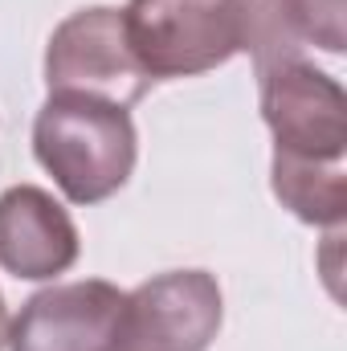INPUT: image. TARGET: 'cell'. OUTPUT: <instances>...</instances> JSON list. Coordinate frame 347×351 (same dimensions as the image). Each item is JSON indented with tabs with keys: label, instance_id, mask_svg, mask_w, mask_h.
<instances>
[{
	"label": "cell",
	"instance_id": "6da1fadb",
	"mask_svg": "<svg viewBox=\"0 0 347 351\" xmlns=\"http://www.w3.org/2000/svg\"><path fill=\"white\" fill-rule=\"evenodd\" d=\"M33 156L70 204H98L115 196L139 160L131 106L53 90L33 119Z\"/></svg>",
	"mask_w": 347,
	"mask_h": 351
},
{
	"label": "cell",
	"instance_id": "7a4b0ae2",
	"mask_svg": "<svg viewBox=\"0 0 347 351\" xmlns=\"http://www.w3.org/2000/svg\"><path fill=\"white\" fill-rule=\"evenodd\" d=\"M123 29L147 82L196 78L241 53L233 0H127Z\"/></svg>",
	"mask_w": 347,
	"mask_h": 351
},
{
	"label": "cell",
	"instance_id": "3957f363",
	"mask_svg": "<svg viewBox=\"0 0 347 351\" xmlns=\"http://www.w3.org/2000/svg\"><path fill=\"white\" fill-rule=\"evenodd\" d=\"M258 98L278 160H347V94L315 62L290 58L258 70Z\"/></svg>",
	"mask_w": 347,
	"mask_h": 351
},
{
	"label": "cell",
	"instance_id": "277c9868",
	"mask_svg": "<svg viewBox=\"0 0 347 351\" xmlns=\"http://www.w3.org/2000/svg\"><path fill=\"white\" fill-rule=\"evenodd\" d=\"M45 86L70 90V94H94L119 106H135L152 82L139 70L127 29H123V8L110 4H90L70 12L49 45H45Z\"/></svg>",
	"mask_w": 347,
	"mask_h": 351
},
{
	"label": "cell",
	"instance_id": "5b68a950",
	"mask_svg": "<svg viewBox=\"0 0 347 351\" xmlns=\"http://www.w3.org/2000/svg\"><path fill=\"white\" fill-rule=\"evenodd\" d=\"M225 319L208 269H168L127 290L115 351H208Z\"/></svg>",
	"mask_w": 347,
	"mask_h": 351
},
{
	"label": "cell",
	"instance_id": "8992f818",
	"mask_svg": "<svg viewBox=\"0 0 347 351\" xmlns=\"http://www.w3.org/2000/svg\"><path fill=\"white\" fill-rule=\"evenodd\" d=\"M127 290L106 278L53 282L8 323V351H115Z\"/></svg>",
	"mask_w": 347,
	"mask_h": 351
},
{
	"label": "cell",
	"instance_id": "52a82bcc",
	"mask_svg": "<svg viewBox=\"0 0 347 351\" xmlns=\"http://www.w3.org/2000/svg\"><path fill=\"white\" fill-rule=\"evenodd\" d=\"M82 254L74 217L37 184L0 192V265L16 282H53Z\"/></svg>",
	"mask_w": 347,
	"mask_h": 351
},
{
	"label": "cell",
	"instance_id": "ba28073f",
	"mask_svg": "<svg viewBox=\"0 0 347 351\" xmlns=\"http://www.w3.org/2000/svg\"><path fill=\"white\" fill-rule=\"evenodd\" d=\"M270 188L302 225L344 229L347 217V160L344 164H311V160H278L270 164Z\"/></svg>",
	"mask_w": 347,
	"mask_h": 351
},
{
	"label": "cell",
	"instance_id": "9c48e42d",
	"mask_svg": "<svg viewBox=\"0 0 347 351\" xmlns=\"http://www.w3.org/2000/svg\"><path fill=\"white\" fill-rule=\"evenodd\" d=\"M278 12L302 49L315 45L323 53H344V0H278Z\"/></svg>",
	"mask_w": 347,
	"mask_h": 351
},
{
	"label": "cell",
	"instance_id": "30bf717a",
	"mask_svg": "<svg viewBox=\"0 0 347 351\" xmlns=\"http://www.w3.org/2000/svg\"><path fill=\"white\" fill-rule=\"evenodd\" d=\"M8 323H12V319H8V306H4V294H0V331H4V335H8Z\"/></svg>",
	"mask_w": 347,
	"mask_h": 351
},
{
	"label": "cell",
	"instance_id": "8fae6325",
	"mask_svg": "<svg viewBox=\"0 0 347 351\" xmlns=\"http://www.w3.org/2000/svg\"><path fill=\"white\" fill-rule=\"evenodd\" d=\"M4 343H8V335H0V351H4Z\"/></svg>",
	"mask_w": 347,
	"mask_h": 351
}]
</instances>
